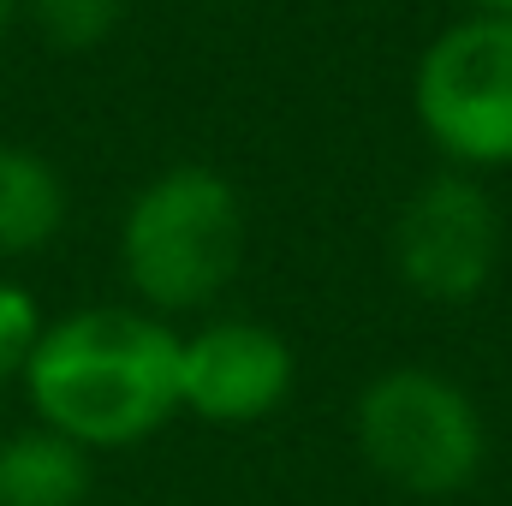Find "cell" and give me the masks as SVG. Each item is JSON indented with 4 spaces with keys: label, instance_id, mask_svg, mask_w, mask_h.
Segmentation results:
<instances>
[{
    "label": "cell",
    "instance_id": "7a4b0ae2",
    "mask_svg": "<svg viewBox=\"0 0 512 506\" xmlns=\"http://www.w3.org/2000/svg\"><path fill=\"white\" fill-rule=\"evenodd\" d=\"M120 280L155 316H203L245 268V203L221 167L179 161L149 173L120 215Z\"/></svg>",
    "mask_w": 512,
    "mask_h": 506
},
{
    "label": "cell",
    "instance_id": "9c48e42d",
    "mask_svg": "<svg viewBox=\"0 0 512 506\" xmlns=\"http://www.w3.org/2000/svg\"><path fill=\"white\" fill-rule=\"evenodd\" d=\"M18 18H30L54 54H96L126 24V0H18Z\"/></svg>",
    "mask_w": 512,
    "mask_h": 506
},
{
    "label": "cell",
    "instance_id": "6da1fadb",
    "mask_svg": "<svg viewBox=\"0 0 512 506\" xmlns=\"http://www.w3.org/2000/svg\"><path fill=\"white\" fill-rule=\"evenodd\" d=\"M30 417L84 453H126L179 417V328L143 304L48 316L24 364Z\"/></svg>",
    "mask_w": 512,
    "mask_h": 506
},
{
    "label": "cell",
    "instance_id": "7c38bea8",
    "mask_svg": "<svg viewBox=\"0 0 512 506\" xmlns=\"http://www.w3.org/2000/svg\"><path fill=\"white\" fill-rule=\"evenodd\" d=\"M12 24H18V0H0V48H6V36H12Z\"/></svg>",
    "mask_w": 512,
    "mask_h": 506
},
{
    "label": "cell",
    "instance_id": "30bf717a",
    "mask_svg": "<svg viewBox=\"0 0 512 506\" xmlns=\"http://www.w3.org/2000/svg\"><path fill=\"white\" fill-rule=\"evenodd\" d=\"M42 328H48V316H42L36 292L18 286L12 274H0V387L24 381V364H30Z\"/></svg>",
    "mask_w": 512,
    "mask_h": 506
},
{
    "label": "cell",
    "instance_id": "8992f818",
    "mask_svg": "<svg viewBox=\"0 0 512 506\" xmlns=\"http://www.w3.org/2000/svg\"><path fill=\"white\" fill-rule=\"evenodd\" d=\"M292 346L262 316H203L179 334V411L215 429H245L286 405Z\"/></svg>",
    "mask_w": 512,
    "mask_h": 506
},
{
    "label": "cell",
    "instance_id": "3957f363",
    "mask_svg": "<svg viewBox=\"0 0 512 506\" xmlns=\"http://www.w3.org/2000/svg\"><path fill=\"white\" fill-rule=\"evenodd\" d=\"M352 441L387 489L411 501L465 495L489 459L483 405L471 399V387L429 364H393L364 381L352 405Z\"/></svg>",
    "mask_w": 512,
    "mask_h": 506
},
{
    "label": "cell",
    "instance_id": "8fae6325",
    "mask_svg": "<svg viewBox=\"0 0 512 506\" xmlns=\"http://www.w3.org/2000/svg\"><path fill=\"white\" fill-rule=\"evenodd\" d=\"M465 12H495V18H512V0H465Z\"/></svg>",
    "mask_w": 512,
    "mask_h": 506
},
{
    "label": "cell",
    "instance_id": "52a82bcc",
    "mask_svg": "<svg viewBox=\"0 0 512 506\" xmlns=\"http://www.w3.org/2000/svg\"><path fill=\"white\" fill-rule=\"evenodd\" d=\"M72 221V191L66 173L30 149L0 137V262L42 256Z\"/></svg>",
    "mask_w": 512,
    "mask_h": 506
},
{
    "label": "cell",
    "instance_id": "277c9868",
    "mask_svg": "<svg viewBox=\"0 0 512 506\" xmlns=\"http://www.w3.org/2000/svg\"><path fill=\"white\" fill-rule=\"evenodd\" d=\"M411 114L447 167H512V18L459 12L411 72Z\"/></svg>",
    "mask_w": 512,
    "mask_h": 506
},
{
    "label": "cell",
    "instance_id": "ba28073f",
    "mask_svg": "<svg viewBox=\"0 0 512 506\" xmlns=\"http://www.w3.org/2000/svg\"><path fill=\"white\" fill-rule=\"evenodd\" d=\"M96 453L66 441L48 423H24L0 435V506H90Z\"/></svg>",
    "mask_w": 512,
    "mask_h": 506
},
{
    "label": "cell",
    "instance_id": "5b68a950",
    "mask_svg": "<svg viewBox=\"0 0 512 506\" xmlns=\"http://www.w3.org/2000/svg\"><path fill=\"white\" fill-rule=\"evenodd\" d=\"M501 203L483 173L441 167L393 215V268L429 304H471L501 268Z\"/></svg>",
    "mask_w": 512,
    "mask_h": 506
}]
</instances>
